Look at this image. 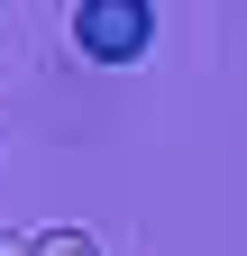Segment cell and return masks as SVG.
Wrapping results in <instances>:
<instances>
[{"mask_svg": "<svg viewBox=\"0 0 247 256\" xmlns=\"http://www.w3.org/2000/svg\"><path fill=\"white\" fill-rule=\"evenodd\" d=\"M74 37H82L92 64H138L146 46H156V10H146V0H82Z\"/></svg>", "mask_w": 247, "mask_h": 256, "instance_id": "cell-1", "label": "cell"}, {"mask_svg": "<svg viewBox=\"0 0 247 256\" xmlns=\"http://www.w3.org/2000/svg\"><path fill=\"white\" fill-rule=\"evenodd\" d=\"M28 256H101V247H92L82 229H46V238H37V247H28Z\"/></svg>", "mask_w": 247, "mask_h": 256, "instance_id": "cell-2", "label": "cell"}, {"mask_svg": "<svg viewBox=\"0 0 247 256\" xmlns=\"http://www.w3.org/2000/svg\"><path fill=\"white\" fill-rule=\"evenodd\" d=\"M28 247H37V238H0V256H28Z\"/></svg>", "mask_w": 247, "mask_h": 256, "instance_id": "cell-3", "label": "cell"}]
</instances>
